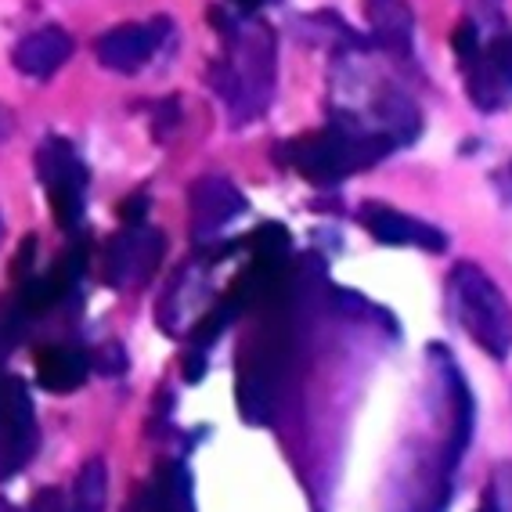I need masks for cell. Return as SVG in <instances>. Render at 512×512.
<instances>
[{
    "mask_svg": "<svg viewBox=\"0 0 512 512\" xmlns=\"http://www.w3.org/2000/svg\"><path fill=\"white\" fill-rule=\"evenodd\" d=\"M394 148H401L394 138L365 127L361 119L336 112L325 130L303 134V138L289 141V145H278L275 156L285 166H293L296 174H303L307 181L339 184L368 170V166H375L379 159H386Z\"/></svg>",
    "mask_w": 512,
    "mask_h": 512,
    "instance_id": "obj_1",
    "label": "cell"
},
{
    "mask_svg": "<svg viewBox=\"0 0 512 512\" xmlns=\"http://www.w3.org/2000/svg\"><path fill=\"white\" fill-rule=\"evenodd\" d=\"M275 33L260 22L228 26V47L213 62L210 83L228 105L231 123H249L264 116L275 94Z\"/></svg>",
    "mask_w": 512,
    "mask_h": 512,
    "instance_id": "obj_2",
    "label": "cell"
},
{
    "mask_svg": "<svg viewBox=\"0 0 512 512\" xmlns=\"http://www.w3.org/2000/svg\"><path fill=\"white\" fill-rule=\"evenodd\" d=\"M448 307L480 350L498 361L512 354V307L494 278L476 264H458L448 275Z\"/></svg>",
    "mask_w": 512,
    "mask_h": 512,
    "instance_id": "obj_3",
    "label": "cell"
},
{
    "mask_svg": "<svg viewBox=\"0 0 512 512\" xmlns=\"http://www.w3.org/2000/svg\"><path fill=\"white\" fill-rule=\"evenodd\" d=\"M37 448L40 426L29 386L19 375H0V480L22 473L33 462Z\"/></svg>",
    "mask_w": 512,
    "mask_h": 512,
    "instance_id": "obj_4",
    "label": "cell"
},
{
    "mask_svg": "<svg viewBox=\"0 0 512 512\" xmlns=\"http://www.w3.org/2000/svg\"><path fill=\"white\" fill-rule=\"evenodd\" d=\"M40 181L51 199V213L62 228H76L83 217V199H87V166L76 156V148L65 138H47L37 152Z\"/></svg>",
    "mask_w": 512,
    "mask_h": 512,
    "instance_id": "obj_5",
    "label": "cell"
},
{
    "mask_svg": "<svg viewBox=\"0 0 512 512\" xmlns=\"http://www.w3.org/2000/svg\"><path fill=\"white\" fill-rule=\"evenodd\" d=\"M163 260V235L148 224H127L105 249V278L116 289H134L156 275Z\"/></svg>",
    "mask_w": 512,
    "mask_h": 512,
    "instance_id": "obj_6",
    "label": "cell"
},
{
    "mask_svg": "<svg viewBox=\"0 0 512 512\" xmlns=\"http://www.w3.org/2000/svg\"><path fill=\"white\" fill-rule=\"evenodd\" d=\"M469 98L480 112H502L512 101V33H498L480 47L473 65H466Z\"/></svg>",
    "mask_w": 512,
    "mask_h": 512,
    "instance_id": "obj_7",
    "label": "cell"
},
{
    "mask_svg": "<svg viewBox=\"0 0 512 512\" xmlns=\"http://www.w3.org/2000/svg\"><path fill=\"white\" fill-rule=\"evenodd\" d=\"M166 33H170V22H127V26H116L109 33H101L98 44H94V55L105 69L112 73H138L141 65L152 62L159 47H163Z\"/></svg>",
    "mask_w": 512,
    "mask_h": 512,
    "instance_id": "obj_8",
    "label": "cell"
},
{
    "mask_svg": "<svg viewBox=\"0 0 512 512\" xmlns=\"http://www.w3.org/2000/svg\"><path fill=\"white\" fill-rule=\"evenodd\" d=\"M361 224L383 246H415V249H426V253H444L448 249V235L440 228L412 217V213L390 210V206H365L361 210Z\"/></svg>",
    "mask_w": 512,
    "mask_h": 512,
    "instance_id": "obj_9",
    "label": "cell"
},
{
    "mask_svg": "<svg viewBox=\"0 0 512 512\" xmlns=\"http://www.w3.org/2000/svg\"><path fill=\"white\" fill-rule=\"evenodd\" d=\"M246 213V195L228 177H202L192 184V231L195 238H213L235 217Z\"/></svg>",
    "mask_w": 512,
    "mask_h": 512,
    "instance_id": "obj_10",
    "label": "cell"
},
{
    "mask_svg": "<svg viewBox=\"0 0 512 512\" xmlns=\"http://www.w3.org/2000/svg\"><path fill=\"white\" fill-rule=\"evenodd\" d=\"M73 51H76V44L65 29L44 26V29L29 33V37H22L19 44H15L11 62H15L19 73L33 76V80H47V76H55L58 69L73 58Z\"/></svg>",
    "mask_w": 512,
    "mask_h": 512,
    "instance_id": "obj_11",
    "label": "cell"
},
{
    "mask_svg": "<svg viewBox=\"0 0 512 512\" xmlns=\"http://www.w3.org/2000/svg\"><path fill=\"white\" fill-rule=\"evenodd\" d=\"M94 361L87 350L80 347H65V343H55V347H44L37 354V379L47 394H73L87 383Z\"/></svg>",
    "mask_w": 512,
    "mask_h": 512,
    "instance_id": "obj_12",
    "label": "cell"
},
{
    "mask_svg": "<svg viewBox=\"0 0 512 512\" xmlns=\"http://www.w3.org/2000/svg\"><path fill=\"white\" fill-rule=\"evenodd\" d=\"M368 22H372L375 47L386 55L408 58L412 55V8L404 0H368Z\"/></svg>",
    "mask_w": 512,
    "mask_h": 512,
    "instance_id": "obj_13",
    "label": "cell"
},
{
    "mask_svg": "<svg viewBox=\"0 0 512 512\" xmlns=\"http://www.w3.org/2000/svg\"><path fill=\"white\" fill-rule=\"evenodd\" d=\"M134 512H195L188 473L181 466H163L156 480L141 491V505Z\"/></svg>",
    "mask_w": 512,
    "mask_h": 512,
    "instance_id": "obj_14",
    "label": "cell"
},
{
    "mask_svg": "<svg viewBox=\"0 0 512 512\" xmlns=\"http://www.w3.org/2000/svg\"><path fill=\"white\" fill-rule=\"evenodd\" d=\"M105 498H109V473H105V458L94 455L76 473L69 512H105Z\"/></svg>",
    "mask_w": 512,
    "mask_h": 512,
    "instance_id": "obj_15",
    "label": "cell"
},
{
    "mask_svg": "<svg viewBox=\"0 0 512 512\" xmlns=\"http://www.w3.org/2000/svg\"><path fill=\"white\" fill-rule=\"evenodd\" d=\"M491 498L498 502V512H512V462L498 466V473H494Z\"/></svg>",
    "mask_w": 512,
    "mask_h": 512,
    "instance_id": "obj_16",
    "label": "cell"
},
{
    "mask_svg": "<svg viewBox=\"0 0 512 512\" xmlns=\"http://www.w3.org/2000/svg\"><path fill=\"white\" fill-rule=\"evenodd\" d=\"M26 512H65L62 509V494L58 491H40L33 502H29Z\"/></svg>",
    "mask_w": 512,
    "mask_h": 512,
    "instance_id": "obj_17",
    "label": "cell"
},
{
    "mask_svg": "<svg viewBox=\"0 0 512 512\" xmlns=\"http://www.w3.org/2000/svg\"><path fill=\"white\" fill-rule=\"evenodd\" d=\"M498 192L505 195V202H512V163L498 174Z\"/></svg>",
    "mask_w": 512,
    "mask_h": 512,
    "instance_id": "obj_18",
    "label": "cell"
},
{
    "mask_svg": "<svg viewBox=\"0 0 512 512\" xmlns=\"http://www.w3.org/2000/svg\"><path fill=\"white\" fill-rule=\"evenodd\" d=\"M476 4L487 11V19H498V15H502V0H476Z\"/></svg>",
    "mask_w": 512,
    "mask_h": 512,
    "instance_id": "obj_19",
    "label": "cell"
},
{
    "mask_svg": "<svg viewBox=\"0 0 512 512\" xmlns=\"http://www.w3.org/2000/svg\"><path fill=\"white\" fill-rule=\"evenodd\" d=\"M476 512H498V502H494V498H491V491L484 494V502L476 505Z\"/></svg>",
    "mask_w": 512,
    "mask_h": 512,
    "instance_id": "obj_20",
    "label": "cell"
},
{
    "mask_svg": "<svg viewBox=\"0 0 512 512\" xmlns=\"http://www.w3.org/2000/svg\"><path fill=\"white\" fill-rule=\"evenodd\" d=\"M235 4H242V8H260V4H267V0H235Z\"/></svg>",
    "mask_w": 512,
    "mask_h": 512,
    "instance_id": "obj_21",
    "label": "cell"
}]
</instances>
